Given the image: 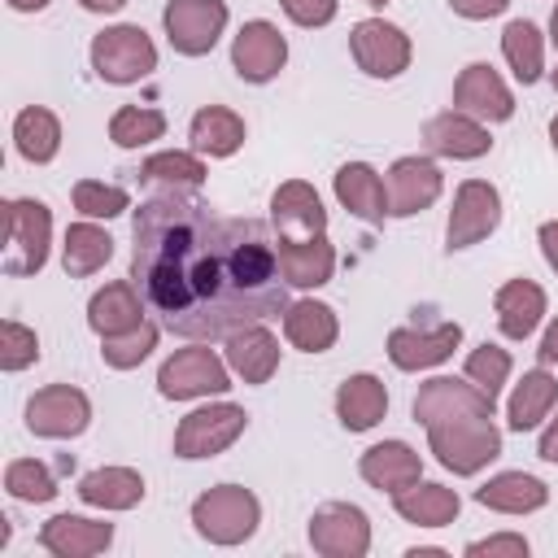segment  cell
<instances>
[{
	"mask_svg": "<svg viewBox=\"0 0 558 558\" xmlns=\"http://www.w3.org/2000/svg\"><path fill=\"white\" fill-rule=\"evenodd\" d=\"M13 140H17V153L26 161H52L57 148H61V122H57L52 109L31 105L13 118Z\"/></svg>",
	"mask_w": 558,
	"mask_h": 558,
	"instance_id": "836d02e7",
	"label": "cell"
},
{
	"mask_svg": "<svg viewBox=\"0 0 558 558\" xmlns=\"http://www.w3.org/2000/svg\"><path fill=\"white\" fill-rule=\"evenodd\" d=\"M83 9H92V13H118L126 0H78Z\"/></svg>",
	"mask_w": 558,
	"mask_h": 558,
	"instance_id": "f907efd6",
	"label": "cell"
},
{
	"mask_svg": "<svg viewBox=\"0 0 558 558\" xmlns=\"http://www.w3.org/2000/svg\"><path fill=\"white\" fill-rule=\"evenodd\" d=\"M87 323H92V331H100V340L140 327L144 314H140V292H135V283H105V288L87 301Z\"/></svg>",
	"mask_w": 558,
	"mask_h": 558,
	"instance_id": "4dcf8cb0",
	"label": "cell"
},
{
	"mask_svg": "<svg viewBox=\"0 0 558 558\" xmlns=\"http://www.w3.org/2000/svg\"><path fill=\"white\" fill-rule=\"evenodd\" d=\"M427 445L436 462L449 466L453 475H475L501 453V432L493 414H458V418L427 423Z\"/></svg>",
	"mask_w": 558,
	"mask_h": 558,
	"instance_id": "7a4b0ae2",
	"label": "cell"
},
{
	"mask_svg": "<svg viewBox=\"0 0 558 558\" xmlns=\"http://www.w3.org/2000/svg\"><path fill=\"white\" fill-rule=\"evenodd\" d=\"M554 401H558V379H554L549 371H527V375L514 384V392H510L506 418H510L514 432H532L541 418H549Z\"/></svg>",
	"mask_w": 558,
	"mask_h": 558,
	"instance_id": "d6a6232c",
	"label": "cell"
},
{
	"mask_svg": "<svg viewBox=\"0 0 558 558\" xmlns=\"http://www.w3.org/2000/svg\"><path fill=\"white\" fill-rule=\"evenodd\" d=\"M506 375H510V353L506 349H497V344L471 349V357H466V379L471 384H480L488 397H497L501 384H506Z\"/></svg>",
	"mask_w": 558,
	"mask_h": 558,
	"instance_id": "b9f144b4",
	"label": "cell"
},
{
	"mask_svg": "<svg viewBox=\"0 0 558 558\" xmlns=\"http://www.w3.org/2000/svg\"><path fill=\"white\" fill-rule=\"evenodd\" d=\"M501 222V196L493 183L484 179H466L453 196V209H449V227H445V248H471L480 244L484 235H493Z\"/></svg>",
	"mask_w": 558,
	"mask_h": 558,
	"instance_id": "ba28073f",
	"label": "cell"
},
{
	"mask_svg": "<svg viewBox=\"0 0 558 558\" xmlns=\"http://www.w3.org/2000/svg\"><path fill=\"white\" fill-rule=\"evenodd\" d=\"M453 109L480 122H506L514 113V96L488 61H471L453 83Z\"/></svg>",
	"mask_w": 558,
	"mask_h": 558,
	"instance_id": "9a60e30c",
	"label": "cell"
},
{
	"mask_svg": "<svg viewBox=\"0 0 558 558\" xmlns=\"http://www.w3.org/2000/svg\"><path fill=\"white\" fill-rule=\"evenodd\" d=\"M506 4H510V0H449V9L462 13V17H471V22L497 17V13H506Z\"/></svg>",
	"mask_w": 558,
	"mask_h": 558,
	"instance_id": "bcb514c9",
	"label": "cell"
},
{
	"mask_svg": "<svg viewBox=\"0 0 558 558\" xmlns=\"http://www.w3.org/2000/svg\"><path fill=\"white\" fill-rule=\"evenodd\" d=\"M283 61H288V39L279 35L275 22H262V17L257 22H244L240 35L231 39V65L248 83L275 78L283 70Z\"/></svg>",
	"mask_w": 558,
	"mask_h": 558,
	"instance_id": "4fadbf2b",
	"label": "cell"
},
{
	"mask_svg": "<svg viewBox=\"0 0 558 558\" xmlns=\"http://www.w3.org/2000/svg\"><path fill=\"white\" fill-rule=\"evenodd\" d=\"M257 519H262V506L240 484H218V488H209V493H201L192 501V523L214 545H240V541H248L257 532Z\"/></svg>",
	"mask_w": 558,
	"mask_h": 558,
	"instance_id": "3957f363",
	"label": "cell"
},
{
	"mask_svg": "<svg viewBox=\"0 0 558 558\" xmlns=\"http://www.w3.org/2000/svg\"><path fill=\"white\" fill-rule=\"evenodd\" d=\"M4 231H9V248L0 270L4 275H35L48 262V235H52V214L44 201L17 196L4 201Z\"/></svg>",
	"mask_w": 558,
	"mask_h": 558,
	"instance_id": "277c9868",
	"label": "cell"
},
{
	"mask_svg": "<svg viewBox=\"0 0 558 558\" xmlns=\"http://www.w3.org/2000/svg\"><path fill=\"white\" fill-rule=\"evenodd\" d=\"M497 397H488L480 384H462L453 375H436L418 388L414 397V423H440V418H458V414H493Z\"/></svg>",
	"mask_w": 558,
	"mask_h": 558,
	"instance_id": "5bb4252c",
	"label": "cell"
},
{
	"mask_svg": "<svg viewBox=\"0 0 558 558\" xmlns=\"http://www.w3.org/2000/svg\"><path fill=\"white\" fill-rule=\"evenodd\" d=\"M357 471H362V480H366L371 488L401 493V488L418 484L423 462H418V453H414L405 440H384V445H371V449L362 453Z\"/></svg>",
	"mask_w": 558,
	"mask_h": 558,
	"instance_id": "44dd1931",
	"label": "cell"
},
{
	"mask_svg": "<svg viewBox=\"0 0 558 558\" xmlns=\"http://www.w3.org/2000/svg\"><path fill=\"white\" fill-rule=\"evenodd\" d=\"M279 4L296 26H327L336 17V0H279Z\"/></svg>",
	"mask_w": 558,
	"mask_h": 558,
	"instance_id": "ee69618b",
	"label": "cell"
},
{
	"mask_svg": "<svg viewBox=\"0 0 558 558\" xmlns=\"http://www.w3.org/2000/svg\"><path fill=\"white\" fill-rule=\"evenodd\" d=\"M131 283L187 340H227L288 310L270 231L257 218H218L179 187L135 209Z\"/></svg>",
	"mask_w": 558,
	"mask_h": 558,
	"instance_id": "6da1fadb",
	"label": "cell"
},
{
	"mask_svg": "<svg viewBox=\"0 0 558 558\" xmlns=\"http://www.w3.org/2000/svg\"><path fill=\"white\" fill-rule=\"evenodd\" d=\"M9 4H13L17 13H39V9L48 4V0H9Z\"/></svg>",
	"mask_w": 558,
	"mask_h": 558,
	"instance_id": "816d5d0a",
	"label": "cell"
},
{
	"mask_svg": "<svg viewBox=\"0 0 558 558\" xmlns=\"http://www.w3.org/2000/svg\"><path fill=\"white\" fill-rule=\"evenodd\" d=\"M549 39H554V48H558V4H554V13H549Z\"/></svg>",
	"mask_w": 558,
	"mask_h": 558,
	"instance_id": "f5cc1de1",
	"label": "cell"
},
{
	"mask_svg": "<svg viewBox=\"0 0 558 558\" xmlns=\"http://www.w3.org/2000/svg\"><path fill=\"white\" fill-rule=\"evenodd\" d=\"M275 257H279L283 283H292V288H323L336 270V248L327 235H301V240L279 235Z\"/></svg>",
	"mask_w": 558,
	"mask_h": 558,
	"instance_id": "ac0fdd59",
	"label": "cell"
},
{
	"mask_svg": "<svg viewBox=\"0 0 558 558\" xmlns=\"http://www.w3.org/2000/svg\"><path fill=\"white\" fill-rule=\"evenodd\" d=\"M466 554L471 558H480V554H514V558H523L527 554V541L523 536H488V541H471Z\"/></svg>",
	"mask_w": 558,
	"mask_h": 558,
	"instance_id": "f6af8a7d",
	"label": "cell"
},
{
	"mask_svg": "<svg viewBox=\"0 0 558 558\" xmlns=\"http://www.w3.org/2000/svg\"><path fill=\"white\" fill-rule=\"evenodd\" d=\"M458 344H462V327H458V323L397 327V331H388V357H392V366H401V371H427V366L445 362Z\"/></svg>",
	"mask_w": 558,
	"mask_h": 558,
	"instance_id": "2e32d148",
	"label": "cell"
},
{
	"mask_svg": "<svg viewBox=\"0 0 558 558\" xmlns=\"http://www.w3.org/2000/svg\"><path fill=\"white\" fill-rule=\"evenodd\" d=\"M4 488L17 501H52L57 497V475L35 458H17V462L4 466Z\"/></svg>",
	"mask_w": 558,
	"mask_h": 558,
	"instance_id": "f35d334b",
	"label": "cell"
},
{
	"mask_svg": "<svg viewBox=\"0 0 558 558\" xmlns=\"http://www.w3.org/2000/svg\"><path fill=\"white\" fill-rule=\"evenodd\" d=\"M501 52H506V61H510L519 83H536L545 74V39H541V31L532 22H523V17L510 22L501 31Z\"/></svg>",
	"mask_w": 558,
	"mask_h": 558,
	"instance_id": "d590c367",
	"label": "cell"
},
{
	"mask_svg": "<svg viewBox=\"0 0 558 558\" xmlns=\"http://www.w3.org/2000/svg\"><path fill=\"white\" fill-rule=\"evenodd\" d=\"M270 214H275L279 235H296V231H305V235H323V231H327V209H323L318 192H314L305 179H288V183H279L275 196H270Z\"/></svg>",
	"mask_w": 558,
	"mask_h": 558,
	"instance_id": "ffe728a7",
	"label": "cell"
},
{
	"mask_svg": "<svg viewBox=\"0 0 558 558\" xmlns=\"http://www.w3.org/2000/svg\"><path fill=\"white\" fill-rule=\"evenodd\" d=\"M109 541H113V527L83 519V514H57L39 527V545L57 558H87V554L109 549Z\"/></svg>",
	"mask_w": 558,
	"mask_h": 558,
	"instance_id": "7402d4cb",
	"label": "cell"
},
{
	"mask_svg": "<svg viewBox=\"0 0 558 558\" xmlns=\"http://www.w3.org/2000/svg\"><path fill=\"white\" fill-rule=\"evenodd\" d=\"M144 183H166V187H201L205 183V161L196 153H153L140 166Z\"/></svg>",
	"mask_w": 558,
	"mask_h": 558,
	"instance_id": "74e56055",
	"label": "cell"
},
{
	"mask_svg": "<svg viewBox=\"0 0 558 558\" xmlns=\"http://www.w3.org/2000/svg\"><path fill=\"white\" fill-rule=\"evenodd\" d=\"M536 357L549 366V362H558V318L549 323V331L541 336V349H536Z\"/></svg>",
	"mask_w": 558,
	"mask_h": 558,
	"instance_id": "c3c4849f",
	"label": "cell"
},
{
	"mask_svg": "<svg viewBox=\"0 0 558 558\" xmlns=\"http://www.w3.org/2000/svg\"><path fill=\"white\" fill-rule=\"evenodd\" d=\"M336 201L362 222H384L388 218V187L366 161H349V166L336 170Z\"/></svg>",
	"mask_w": 558,
	"mask_h": 558,
	"instance_id": "603a6c76",
	"label": "cell"
},
{
	"mask_svg": "<svg viewBox=\"0 0 558 558\" xmlns=\"http://www.w3.org/2000/svg\"><path fill=\"white\" fill-rule=\"evenodd\" d=\"M366 4H388V0H366Z\"/></svg>",
	"mask_w": 558,
	"mask_h": 558,
	"instance_id": "9f6ffc18",
	"label": "cell"
},
{
	"mask_svg": "<svg viewBox=\"0 0 558 558\" xmlns=\"http://www.w3.org/2000/svg\"><path fill=\"white\" fill-rule=\"evenodd\" d=\"M109 257H113V240H109V231H100L96 222H74V227L65 231V248H61L65 275H74V279L96 275Z\"/></svg>",
	"mask_w": 558,
	"mask_h": 558,
	"instance_id": "e575fe53",
	"label": "cell"
},
{
	"mask_svg": "<svg viewBox=\"0 0 558 558\" xmlns=\"http://www.w3.org/2000/svg\"><path fill=\"white\" fill-rule=\"evenodd\" d=\"M541 253H545V262L558 270V218L541 222Z\"/></svg>",
	"mask_w": 558,
	"mask_h": 558,
	"instance_id": "7dc6e473",
	"label": "cell"
},
{
	"mask_svg": "<svg viewBox=\"0 0 558 558\" xmlns=\"http://www.w3.org/2000/svg\"><path fill=\"white\" fill-rule=\"evenodd\" d=\"M153 349H157V327H153V323H140V327H131V331H122V336H105L100 357H105L113 371H131V366H140Z\"/></svg>",
	"mask_w": 558,
	"mask_h": 558,
	"instance_id": "ab89813d",
	"label": "cell"
},
{
	"mask_svg": "<svg viewBox=\"0 0 558 558\" xmlns=\"http://www.w3.org/2000/svg\"><path fill=\"white\" fill-rule=\"evenodd\" d=\"M187 140H192L196 153L231 157V153L244 144V118L231 113V109H222V105H205V109H196Z\"/></svg>",
	"mask_w": 558,
	"mask_h": 558,
	"instance_id": "1f68e13d",
	"label": "cell"
},
{
	"mask_svg": "<svg viewBox=\"0 0 558 558\" xmlns=\"http://www.w3.org/2000/svg\"><path fill=\"white\" fill-rule=\"evenodd\" d=\"M166 35H170V48L183 52V57H205L222 26H227V4L222 0H166Z\"/></svg>",
	"mask_w": 558,
	"mask_h": 558,
	"instance_id": "9c48e42d",
	"label": "cell"
},
{
	"mask_svg": "<svg viewBox=\"0 0 558 558\" xmlns=\"http://www.w3.org/2000/svg\"><path fill=\"white\" fill-rule=\"evenodd\" d=\"M545 462H558V418H549V427L541 432V449H536Z\"/></svg>",
	"mask_w": 558,
	"mask_h": 558,
	"instance_id": "681fc988",
	"label": "cell"
},
{
	"mask_svg": "<svg viewBox=\"0 0 558 558\" xmlns=\"http://www.w3.org/2000/svg\"><path fill=\"white\" fill-rule=\"evenodd\" d=\"M384 187H388V214L392 218H410V214L427 209L440 196L445 179H440V166L436 161H427V157H401V161H392Z\"/></svg>",
	"mask_w": 558,
	"mask_h": 558,
	"instance_id": "e0dca14e",
	"label": "cell"
},
{
	"mask_svg": "<svg viewBox=\"0 0 558 558\" xmlns=\"http://www.w3.org/2000/svg\"><path fill=\"white\" fill-rule=\"evenodd\" d=\"M392 506H397V514L405 519V523H418V527H445V523H453L458 519V493L453 488H445V484H410V488H401V493H392Z\"/></svg>",
	"mask_w": 558,
	"mask_h": 558,
	"instance_id": "f546056e",
	"label": "cell"
},
{
	"mask_svg": "<svg viewBox=\"0 0 558 558\" xmlns=\"http://www.w3.org/2000/svg\"><path fill=\"white\" fill-rule=\"evenodd\" d=\"M549 144H554V153H558V118L549 122Z\"/></svg>",
	"mask_w": 558,
	"mask_h": 558,
	"instance_id": "db71d44e",
	"label": "cell"
},
{
	"mask_svg": "<svg viewBox=\"0 0 558 558\" xmlns=\"http://www.w3.org/2000/svg\"><path fill=\"white\" fill-rule=\"evenodd\" d=\"M87 418H92V401L70 384H48L26 401V427L48 440L78 436L87 427Z\"/></svg>",
	"mask_w": 558,
	"mask_h": 558,
	"instance_id": "7c38bea8",
	"label": "cell"
},
{
	"mask_svg": "<svg viewBox=\"0 0 558 558\" xmlns=\"http://www.w3.org/2000/svg\"><path fill=\"white\" fill-rule=\"evenodd\" d=\"M336 414L349 432H371L388 414V392L375 375H349L336 388Z\"/></svg>",
	"mask_w": 558,
	"mask_h": 558,
	"instance_id": "83f0119b",
	"label": "cell"
},
{
	"mask_svg": "<svg viewBox=\"0 0 558 558\" xmlns=\"http://www.w3.org/2000/svg\"><path fill=\"white\" fill-rule=\"evenodd\" d=\"M92 70L105 83H140L157 70V48L144 26H109L92 39Z\"/></svg>",
	"mask_w": 558,
	"mask_h": 558,
	"instance_id": "5b68a950",
	"label": "cell"
},
{
	"mask_svg": "<svg viewBox=\"0 0 558 558\" xmlns=\"http://www.w3.org/2000/svg\"><path fill=\"white\" fill-rule=\"evenodd\" d=\"M310 545L323 558H362L371 549V523L349 501H327L310 519Z\"/></svg>",
	"mask_w": 558,
	"mask_h": 558,
	"instance_id": "8fae6325",
	"label": "cell"
},
{
	"mask_svg": "<svg viewBox=\"0 0 558 558\" xmlns=\"http://www.w3.org/2000/svg\"><path fill=\"white\" fill-rule=\"evenodd\" d=\"M248 414L231 401H218V405H205V410H192L179 427H174V458H214L222 449L235 445V436L244 432Z\"/></svg>",
	"mask_w": 558,
	"mask_h": 558,
	"instance_id": "52a82bcc",
	"label": "cell"
},
{
	"mask_svg": "<svg viewBox=\"0 0 558 558\" xmlns=\"http://www.w3.org/2000/svg\"><path fill=\"white\" fill-rule=\"evenodd\" d=\"M497 305V327L510 336V340H527L536 331V323L545 318V292L532 283V279H510L497 288L493 296Z\"/></svg>",
	"mask_w": 558,
	"mask_h": 558,
	"instance_id": "d4e9b609",
	"label": "cell"
},
{
	"mask_svg": "<svg viewBox=\"0 0 558 558\" xmlns=\"http://www.w3.org/2000/svg\"><path fill=\"white\" fill-rule=\"evenodd\" d=\"M78 497L100 510H131L144 501V480L131 466H100L78 480Z\"/></svg>",
	"mask_w": 558,
	"mask_h": 558,
	"instance_id": "f1b7e54d",
	"label": "cell"
},
{
	"mask_svg": "<svg viewBox=\"0 0 558 558\" xmlns=\"http://www.w3.org/2000/svg\"><path fill=\"white\" fill-rule=\"evenodd\" d=\"M549 78H554V92H558V65H554V74H549Z\"/></svg>",
	"mask_w": 558,
	"mask_h": 558,
	"instance_id": "11a10c76",
	"label": "cell"
},
{
	"mask_svg": "<svg viewBox=\"0 0 558 558\" xmlns=\"http://www.w3.org/2000/svg\"><path fill=\"white\" fill-rule=\"evenodd\" d=\"M35 357H39V336L31 327L4 318V327H0V366L4 371H26Z\"/></svg>",
	"mask_w": 558,
	"mask_h": 558,
	"instance_id": "7bdbcfd3",
	"label": "cell"
},
{
	"mask_svg": "<svg viewBox=\"0 0 558 558\" xmlns=\"http://www.w3.org/2000/svg\"><path fill=\"white\" fill-rule=\"evenodd\" d=\"M423 144L440 157H453V161H466V157H484L493 148L488 140V126L471 113H458V109H445L436 118L423 122Z\"/></svg>",
	"mask_w": 558,
	"mask_h": 558,
	"instance_id": "d6986e66",
	"label": "cell"
},
{
	"mask_svg": "<svg viewBox=\"0 0 558 558\" xmlns=\"http://www.w3.org/2000/svg\"><path fill=\"white\" fill-rule=\"evenodd\" d=\"M74 209L83 218H118L126 209V187L83 179V183H74Z\"/></svg>",
	"mask_w": 558,
	"mask_h": 558,
	"instance_id": "60d3db41",
	"label": "cell"
},
{
	"mask_svg": "<svg viewBox=\"0 0 558 558\" xmlns=\"http://www.w3.org/2000/svg\"><path fill=\"white\" fill-rule=\"evenodd\" d=\"M227 366L244 384H266L279 371V340L262 323H253V327L227 336Z\"/></svg>",
	"mask_w": 558,
	"mask_h": 558,
	"instance_id": "cb8c5ba5",
	"label": "cell"
},
{
	"mask_svg": "<svg viewBox=\"0 0 558 558\" xmlns=\"http://www.w3.org/2000/svg\"><path fill=\"white\" fill-rule=\"evenodd\" d=\"M166 135V113L161 109H144V105H122L109 118V140L118 148H140Z\"/></svg>",
	"mask_w": 558,
	"mask_h": 558,
	"instance_id": "8d00e7d4",
	"label": "cell"
},
{
	"mask_svg": "<svg viewBox=\"0 0 558 558\" xmlns=\"http://www.w3.org/2000/svg\"><path fill=\"white\" fill-rule=\"evenodd\" d=\"M349 52L371 78H397L410 65V35L384 17H366L349 31Z\"/></svg>",
	"mask_w": 558,
	"mask_h": 558,
	"instance_id": "30bf717a",
	"label": "cell"
},
{
	"mask_svg": "<svg viewBox=\"0 0 558 558\" xmlns=\"http://www.w3.org/2000/svg\"><path fill=\"white\" fill-rule=\"evenodd\" d=\"M475 501L488 506V510H501V514H532V510H541L549 501V488L536 475L501 471V475H493L488 484L475 488Z\"/></svg>",
	"mask_w": 558,
	"mask_h": 558,
	"instance_id": "484cf974",
	"label": "cell"
},
{
	"mask_svg": "<svg viewBox=\"0 0 558 558\" xmlns=\"http://www.w3.org/2000/svg\"><path fill=\"white\" fill-rule=\"evenodd\" d=\"M157 388L170 401H192V397H209V392H227L231 388V366L214 353V349H179L174 357L161 362L157 371Z\"/></svg>",
	"mask_w": 558,
	"mask_h": 558,
	"instance_id": "8992f818",
	"label": "cell"
},
{
	"mask_svg": "<svg viewBox=\"0 0 558 558\" xmlns=\"http://www.w3.org/2000/svg\"><path fill=\"white\" fill-rule=\"evenodd\" d=\"M283 336L301 353H327L336 344V336H340V323H336L331 305H323V301H296V305L283 310Z\"/></svg>",
	"mask_w": 558,
	"mask_h": 558,
	"instance_id": "4316f807",
	"label": "cell"
}]
</instances>
